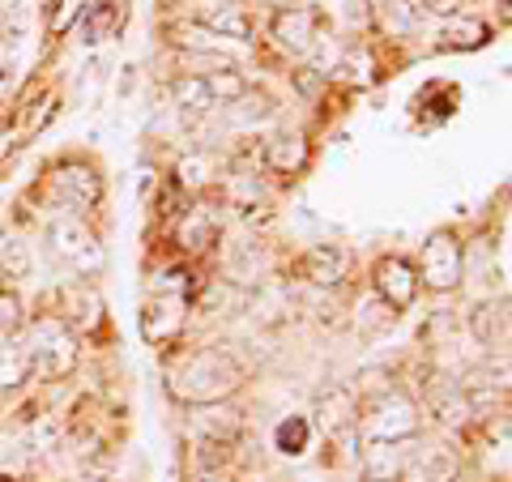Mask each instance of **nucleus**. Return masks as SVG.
<instances>
[{
  "mask_svg": "<svg viewBox=\"0 0 512 482\" xmlns=\"http://www.w3.org/2000/svg\"><path fill=\"white\" fill-rule=\"evenodd\" d=\"M244 363H239L227 346H197L184 350L180 359L167 367V389L180 406H222L231 401L239 389H244Z\"/></svg>",
  "mask_w": 512,
  "mask_h": 482,
  "instance_id": "obj_1",
  "label": "nucleus"
},
{
  "mask_svg": "<svg viewBox=\"0 0 512 482\" xmlns=\"http://www.w3.org/2000/svg\"><path fill=\"white\" fill-rule=\"evenodd\" d=\"M22 350H26V363H30V380H43V384L69 380L77 372V363H82V337L52 312H39L26 325Z\"/></svg>",
  "mask_w": 512,
  "mask_h": 482,
  "instance_id": "obj_2",
  "label": "nucleus"
},
{
  "mask_svg": "<svg viewBox=\"0 0 512 482\" xmlns=\"http://www.w3.org/2000/svg\"><path fill=\"white\" fill-rule=\"evenodd\" d=\"M47 252L56 256L60 265H69L82 282H99L107 273V248H103V235L94 231V222L82 214H52L47 218Z\"/></svg>",
  "mask_w": 512,
  "mask_h": 482,
  "instance_id": "obj_3",
  "label": "nucleus"
},
{
  "mask_svg": "<svg viewBox=\"0 0 512 482\" xmlns=\"http://www.w3.org/2000/svg\"><path fill=\"white\" fill-rule=\"evenodd\" d=\"M43 184L52 192V201L60 205L64 214H94L107 197V184H103V171L94 158L86 154H60L56 163H47L43 171Z\"/></svg>",
  "mask_w": 512,
  "mask_h": 482,
  "instance_id": "obj_4",
  "label": "nucleus"
},
{
  "mask_svg": "<svg viewBox=\"0 0 512 482\" xmlns=\"http://www.w3.org/2000/svg\"><path fill=\"white\" fill-rule=\"evenodd\" d=\"M419 286H427L431 295H453L466 286V244H461V235L453 227H436L423 248H419Z\"/></svg>",
  "mask_w": 512,
  "mask_h": 482,
  "instance_id": "obj_5",
  "label": "nucleus"
},
{
  "mask_svg": "<svg viewBox=\"0 0 512 482\" xmlns=\"http://www.w3.org/2000/svg\"><path fill=\"white\" fill-rule=\"evenodd\" d=\"M363 440H384V444H406V440H419L423 431V414H419V401L402 389H384L380 397L367 401L363 419H355Z\"/></svg>",
  "mask_w": 512,
  "mask_h": 482,
  "instance_id": "obj_6",
  "label": "nucleus"
},
{
  "mask_svg": "<svg viewBox=\"0 0 512 482\" xmlns=\"http://www.w3.org/2000/svg\"><path fill=\"white\" fill-rule=\"evenodd\" d=\"M419 273H414V261L406 256H380L372 265V295L384 303V308H393L397 316L414 308V299H419Z\"/></svg>",
  "mask_w": 512,
  "mask_h": 482,
  "instance_id": "obj_7",
  "label": "nucleus"
},
{
  "mask_svg": "<svg viewBox=\"0 0 512 482\" xmlns=\"http://www.w3.org/2000/svg\"><path fill=\"white\" fill-rule=\"evenodd\" d=\"M52 303H56L52 316H60L77 337L99 333V329H103V320H107V316H103V299H99V291H94V282H82V278H73V282L56 286Z\"/></svg>",
  "mask_w": 512,
  "mask_h": 482,
  "instance_id": "obj_8",
  "label": "nucleus"
},
{
  "mask_svg": "<svg viewBox=\"0 0 512 482\" xmlns=\"http://www.w3.org/2000/svg\"><path fill=\"white\" fill-rule=\"evenodd\" d=\"M269 39L282 56H312L316 52V39H320V13L308 5H291V9H278L274 22H269Z\"/></svg>",
  "mask_w": 512,
  "mask_h": 482,
  "instance_id": "obj_9",
  "label": "nucleus"
},
{
  "mask_svg": "<svg viewBox=\"0 0 512 482\" xmlns=\"http://www.w3.org/2000/svg\"><path fill=\"white\" fill-rule=\"evenodd\" d=\"M188 303L184 299H171V295H150L141 303V337L150 346H175L184 337L188 325Z\"/></svg>",
  "mask_w": 512,
  "mask_h": 482,
  "instance_id": "obj_10",
  "label": "nucleus"
},
{
  "mask_svg": "<svg viewBox=\"0 0 512 482\" xmlns=\"http://www.w3.org/2000/svg\"><path fill=\"white\" fill-rule=\"evenodd\" d=\"M414 440L406 444H384V440H363V457H359V470L367 482H406L410 465H414Z\"/></svg>",
  "mask_w": 512,
  "mask_h": 482,
  "instance_id": "obj_11",
  "label": "nucleus"
},
{
  "mask_svg": "<svg viewBox=\"0 0 512 482\" xmlns=\"http://www.w3.org/2000/svg\"><path fill=\"white\" fill-rule=\"evenodd\" d=\"M261 163L274 175H303L312 167V141L299 128H278L274 137L261 141Z\"/></svg>",
  "mask_w": 512,
  "mask_h": 482,
  "instance_id": "obj_12",
  "label": "nucleus"
},
{
  "mask_svg": "<svg viewBox=\"0 0 512 482\" xmlns=\"http://www.w3.org/2000/svg\"><path fill=\"white\" fill-rule=\"evenodd\" d=\"M218 244H222V222L214 210H205V205H192V210H184V218L175 222V248H180L188 261L210 256Z\"/></svg>",
  "mask_w": 512,
  "mask_h": 482,
  "instance_id": "obj_13",
  "label": "nucleus"
},
{
  "mask_svg": "<svg viewBox=\"0 0 512 482\" xmlns=\"http://www.w3.org/2000/svg\"><path fill=\"white\" fill-rule=\"evenodd\" d=\"M346 273H350V252L338 244H312L299 256V278L312 282V286H325V291L342 286Z\"/></svg>",
  "mask_w": 512,
  "mask_h": 482,
  "instance_id": "obj_14",
  "label": "nucleus"
},
{
  "mask_svg": "<svg viewBox=\"0 0 512 482\" xmlns=\"http://www.w3.org/2000/svg\"><path fill=\"white\" fill-rule=\"evenodd\" d=\"M35 448H30L22 427H5L0 431V482H26L35 474Z\"/></svg>",
  "mask_w": 512,
  "mask_h": 482,
  "instance_id": "obj_15",
  "label": "nucleus"
},
{
  "mask_svg": "<svg viewBox=\"0 0 512 482\" xmlns=\"http://www.w3.org/2000/svg\"><path fill=\"white\" fill-rule=\"evenodd\" d=\"M171 103H175V111H180L188 124L214 116V107H218L201 73H180V77H175V82H171Z\"/></svg>",
  "mask_w": 512,
  "mask_h": 482,
  "instance_id": "obj_16",
  "label": "nucleus"
},
{
  "mask_svg": "<svg viewBox=\"0 0 512 482\" xmlns=\"http://www.w3.org/2000/svg\"><path fill=\"white\" fill-rule=\"evenodd\" d=\"M124 18H128V0H94L82 13V43L94 47L103 39H116L124 30Z\"/></svg>",
  "mask_w": 512,
  "mask_h": 482,
  "instance_id": "obj_17",
  "label": "nucleus"
},
{
  "mask_svg": "<svg viewBox=\"0 0 512 482\" xmlns=\"http://www.w3.org/2000/svg\"><path fill=\"white\" fill-rule=\"evenodd\" d=\"M470 333L478 337V346H508V295L500 299H487V303H478V308L470 312Z\"/></svg>",
  "mask_w": 512,
  "mask_h": 482,
  "instance_id": "obj_18",
  "label": "nucleus"
},
{
  "mask_svg": "<svg viewBox=\"0 0 512 482\" xmlns=\"http://www.w3.org/2000/svg\"><path fill=\"white\" fill-rule=\"evenodd\" d=\"M431 414H436V423L448 427V431H470L478 423V406L470 401V393L453 384V389H440L431 397Z\"/></svg>",
  "mask_w": 512,
  "mask_h": 482,
  "instance_id": "obj_19",
  "label": "nucleus"
},
{
  "mask_svg": "<svg viewBox=\"0 0 512 482\" xmlns=\"http://www.w3.org/2000/svg\"><path fill=\"white\" fill-rule=\"evenodd\" d=\"M35 273V256L22 231H0V286H22Z\"/></svg>",
  "mask_w": 512,
  "mask_h": 482,
  "instance_id": "obj_20",
  "label": "nucleus"
},
{
  "mask_svg": "<svg viewBox=\"0 0 512 482\" xmlns=\"http://www.w3.org/2000/svg\"><path fill=\"white\" fill-rule=\"evenodd\" d=\"M205 30H214L218 39H227V43H252V13H248V5H218V9H210V13H201L197 18Z\"/></svg>",
  "mask_w": 512,
  "mask_h": 482,
  "instance_id": "obj_21",
  "label": "nucleus"
},
{
  "mask_svg": "<svg viewBox=\"0 0 512 482\" xmlns=\"http://www.w3.org/2000/svg\"><path fill=\"white\" fill-rule=\"evenodd\" d=\"M487 43H491V26L483 18H453L436 35L440 52H478V47H487Z\"/></svg>",
  "mask_w": 512,
  "mask_h": 482,
  "instance_id": "obj_22",
  "label": "nucleus"
},
{
  "mask_svg": "<svg viewBox=\"0 0 512 482\" xmlns=\"http://www.w3.org/2000/svg\"><path fill=\"white\" fill-rule=\"evenodd\" d=\"M376 18H380V26L389 30L393 39H410V35H419V30H423V13H419L414 0H380Z\"/></svg>",
  "mask_w": 512,
  "mask_h": 482,
  "instance_id": "obj_23",
  "label": "nucleus"
},
{
  "mask_svg": "<svg viewBox=\"0 0 512 482\" xmlns=\"http://www.w3.org/2000/svg\"><path fill=\"white\" fill-rule=\"evenodd\" d=\"M274 111H278V103L269 99L265 90H248V94H239V99L227 107V120H231L235 128H256V124H269V120H274Z\"/></svg>",
  "mask_w": 512,
  "mask_h": 482,
  "instance_id": "obj_24",
  "label": "nucleus"
},
{
  "mask_svg": "<svg viewBox=\"0 0 512 482\" xmlns=\"http://www.w3.org/2000/svg\"><path fill=\"white\" fill-rule=\"evenodd\" d=\"M329 73L346 86H372L376 82V56L367 52V47H346V52L333 60Z\"/></svg>",
  "mask_w": 512,
  "mask_h": 482,
  "instance_id": "obj_25",
  "label": "nucleus"
},
{
  "mask_svg": "<svg viewBox=\"0 0 512 482\" xmlns=\"http://www.w3.org/2000/svg\"><path fill=\"white\" fill-rule=\"evenodd\" d=\"M205 77V86H210V94H214V103H222V107H231L239 94H248L252 90V82H248V73L239 69V64H218V69H210V73H201Z\"/></svg>",
  "mask_w": 512,
  "mask_h": 482,
  "instance_id": "obj_26",
  "label": "nucleus"
},
{
  "mask_svg": "<svg viewBox=\"0 0 512 482\" xmlns=\"http://www.w3.org/2000/svg\"><path fill=\"white\" fill-rule=\"evenodd\" d=\"M274 448L278 457H303L312 448V419H303V414H286V419L274 427Z\"/></svg>",
  "mask_w": 512,
  "mask_h": 482,
  "instance_id": "obj_27",
  "label": "nucleus"
},
{
  "mask_svg": "<svg viewBox=\"0 0 512 482\" xmlns=\"http://www.w3.org/2000/svg\"><path fill=\"white\" fill-rule=\"evenodd\" d=\"M30 380V363L22 342H0V393H18Z\"/></svg>",
  "mask_w": 512,
  "mask_h": 482,
  "instance_id": "obj_28",
  "label": "nucleus"
},
{
  "mask_svg": "<svg viewBox=\"0 0 512 482\" xmlns=\"http://www.w3.org/2000/svg\"><path fill=\"white\" fill-rule=\"evenodd\" d=\"M214 180V158L210 154H188L175 163V188L184 192H205Z\"/></svg>",
  "mask_w": 512,
  "mask_h": 482,
  "instance_id": "obj_29",
  "label": "nucleus"
},
{
  "mask_svg": "<svg viewBox=\"0 0 512 482\" xmlns=\"http://www.w3.org/2000/svg\"><path fill=\"white\" fill-rule=\"evenodd\" d=\"M26 329V303L13 286H0V342H13Z\"/></svg>",
  "mask_w": 512,
  "mask_h": 482,
  "instance_id": "obj_30",
  "label": "nucleus"
},
{
  "mask_svg": "<svg viewBox=\"0 0 512 482\" xmlns=\"http://www.w3.org/2000/svg\"><path fill=\"white\" fill-rule=\"evenodd\" d=\"M397 320H402V316H397L393 308H384V303L372 295V299H367L363 303V308H359V325L367 329V333H380V329H389V325H397Z\"/></svg>",
  "mask_w": 512,
  "mask_h": 482,
  "instance_id": "obj_31",
  "label": "nucleus"
},
{
  "mask_svg": "<svg viewBox=\"0 0 512 482\" xmlns=\"http://www.w3.org/2000/svg\"><path fill=\"white\" fill-rule=\"evenodd\" d=\"M414 5H419L423 18H457L466 0H414Z\"/></svg>",
  "mask_w": 512,
  "mask_h": 482,
  "instance_id": "obj_32",
  "label": "nucleus"
},
{
  "mask_svg": "<svg viewBox=\"0 0 512 482\" xmlns=\"http://www.w3.org/2000/svg\"><path fill=\"white\" fill-rule=\"evenodd\" d=\"M56 111H60V99H56V94H43V99H39V111H35V120H30V133H43L47 120H56Z\"/></svg>",
  "mask_w": 512,
  "mask_h": 482,
  "instance_id": "obj_33",
  "label": "nucleus"
},
{
  "mask_svg": "<svg viewBox=\"0 0 512 482\" xmlns=\"http://www.w3.org/2000/svg\"><path fill=\"white\" fill-rule=\"evenodd\" d=\"M372 0H346V22L350 26H372Z\"/></svg>",
  "mask_w": 512,
  "mask_h": 482,
  "instance_id": "obj_34",
  "label": "nucleus"
},
{
  "mask_svg": "<svg viewBox=\"0 0 512 482\" xmlns=\"http://www.w3.org/2000/svg\"><path fill=\"white\" fill-rule=\"evenodd\" d=\"M252 5H261V9H269V13H278V9H291L295 0H252Z\"/></svg>",
  "mask_w": 512,
  "mask_h": 482,
  "instance_id": "obj_35",
  "label": "nucleus"
},
{
  "mask_svg": "<svg viewBox=\"0 0 512 482\" xmlns=\"http://www.w3.org/2000/svg\"><path fill=\"white\" fill-rule=\"evenodd\" d=\"M43 9H47V13H56V9H60V0H43Z\"/></svg>",
  "mask_w": 512,
  "mask_h": 482,
  "instance_id": "obj_36",
  "label": "nucleus"
},
{
  "mask_svg": "<svg viewBox=\"0 0 512 482\" xmlns=\"http://www.w3.org/2000/svg\"><path fill=\"white\" fill-rule=\"evenodd\" d=\"M197 482H222V478H214V474H205V478H197Z\"/></svg>",
  "mask_w": 512,
  "mask_h": 482,
  "instance_id": "obj_37",
  "label": "nucleus"
}]
</instances>
